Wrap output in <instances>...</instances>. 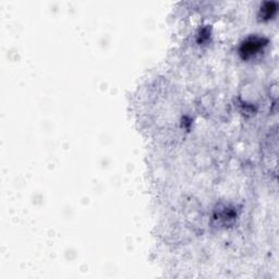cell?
<instances>
[{
	"label": "cell",
	"mask_w": 279,
	"mask_h": 279,
	"mask_svg": "<svg viewBox=\"0 0 279 279\" xmlns=\"http://www.w3.org/2000/svg\"><path fill=\"white\" fill-rule=\"evenodd\" d=\"M262 39L261 38H248L246 43H243L241 47V54L245 56V58L248 57V56L255 55L257 54L258 50H260L263 46Z\"/></svg>",
	"instance_id": "6da1fadb"
}]
</instances>
